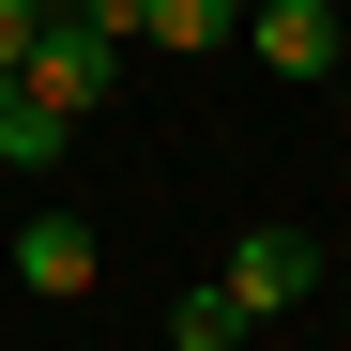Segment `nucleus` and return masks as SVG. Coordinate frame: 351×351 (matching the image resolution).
<instances>
[{
    "label": "nucleus",
    "instance_id": "obj_1",
    "mask_svg": "<svg viewBox=\"0 0 351 351\" xmlns=\"http://www.w3.org/2000/svg\"><path fill=\"white\" fill-rule=\"evenodd\" d=\"M16 92H31V107H62V123H92V107L123 92V31H92V16H62V0H46L31 46H16Z\"/></svg>",
    "mask_w": 351,
    "mask_h": 351
},
{
    "label": "nucleus",
    "instance_id": "obj_2",
    "mask_svg": "<svg viewBox=\"0 0 351 351\" xmlns=\"http://www.w3.org/2000/svg\"><path fill=\"white\" fill-rule=\"evenodd\" d=\"M229 46H245L260 77H290V92L351 77V16H336V0H245V31H229Z\"/></svg>",
    "mask_w": 351,
    "mask_h": 351
},
{
    "label": "nucleus",
    "instance_id": "obj_3",
    "mask_svg": "<svg viewBox=\"0 0 351 351\" xmlns=\"http://www.w3.org/2000/svg\"><path fill=\"white\" fill-rule=\"evenodd\" d=\"M214 290H229V306H245V321H290V306H306V290H321V245H306V229H229V260H214Z\"/></svg>",
    "mask_w": 351,
    "mask_h": 351
},
{
    "label": "nucleus",
    "instance_id": "obj_4",
    "mask_svg": "<svg viewBox=\"0 0 351 351\" xmlns=\"http://www.w3.org/2000/svg\"><path fill=\"white\" fill-rule=\"evenodd\" d=\"M16 275L46 290V306H77V290L107 275V245H92V214H62V199H31V229H16Z\"/></svg>",
    "mask_w": 351,
    "mask_h": 351
},
{
    "label": "nucleus",
    "instance_id": "obj_5",
    "mask_svg": "<svg viewBox=\"0 0 351 351\" xmlns=\"http://www.w3.org/2000/svg\"><path fill=\"white\" fill-rule=\"evenodd\" d=\"M0 168H16V184H46V168H77V123H62V107H31L16 77H0Z\"/></svg>",
    "mask_w": 351,
    "mask_h": 351
},
{
    "label": "nucleus",
    "instance_id": "obj_6",
    "mask_svg": "<svg viewBox=\"0 0 351 351\" xmlns=\"http://www.w3.org/2000/svg\"><path fill=\"white\" fill-rule=\"evenodd\" d=\"M245 31V0H138V46L153 62H199V46H229Z\"/></svg>",
    "mask_w": 351,
    "mask_h": 351
},
{
    "label": "nucleus",
    "instance_id": "obj_7",
    "mask_svg": "<svg viewBox=\"0 0 351 351\" xmlns=\"http://www.w3.org/2000/svg\"><path fill=\"white\" fill-rule=\"evenodd\" d=\"M168 351H245V306H229V290H184V306H168Z\"/></svg>",
    "mask_w": 351,
    "mask_h": 351
},
{
    "label": "nucleus",
    "instance_id": "obj_8",
    "mask_svg": "<svg viewBox=\"0 0 351 351\" xmlns=\"http://www.w3.org/2000/svg\"><path fill=\"white\" fill-rule=\"evenodd\" d=\"M31 16H46V0H0V77H16V46H31Z\"/></svg>",
    "mask_w": 351,
    "mask_h": 351
},
{
    "label": "nucleus",
    "instance_id": "obj_9",
    "mask_svg": "<svg viewBox=\"0 0 351 351\" xmlns=\"http://www.w3.org/2000/svg\"><path fill=\"white\" fill-rule=\"evenodd\" d=\"M62 16H92V31H123V46H138V0H62Z\"/></svg>",
    "mask_w": 351,
    "mask_h": 351
}]
</instances>
